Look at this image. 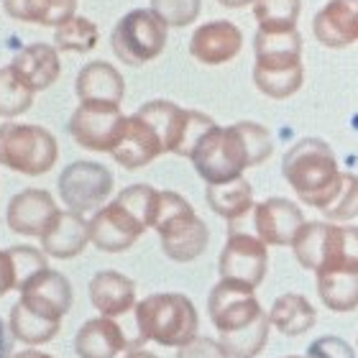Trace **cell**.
Masks as SVG:
<instances>
[{"mask_svg":"<svg viewBox=\"0 0 358 358\" xmlns=\"http://www.w3.org/2000/svg\"><path fill=\"white\" fill-rule=\"evenodd\" d=\"M274 151L271 134L259 123H233V126H215L202 136L189 162L194 164L208 185H223L231 179L243 177L248 166L264 164Z\"/></svg>","mask_w":358,"mask_h":358,"instance_id":"obj_1","label":"cell"},{"mask_svg":"<svg viewBox=\"0 0 358 358\" xmlns=\"http://www.w3.org/2000/svg\"><path fill=\"white\" fill-rule=\"evenodd\" d=\"M208 315L231 358H256L266 348L271 322L256 299L254 287L220 279L210 289Z\"/></svg>","mask_w":358,"mask_h":358,"instance_id":"obj_2","label":"cell"},{"mask_svg":"<svg viewBox=\"0 0 358 358\" xmlns=\"http://www.w3.org/2000/svg\"><path fill=\"white\" fill-rule=\"evenodd\" d=\"M159 192L151 185H131L90 220V243L105 254L128 251L154 225Z\"/></svg>","mask_w":358,"mask_h":358,"instance_id":"obj_3","label":"cell"},{"mask_svg":"<svg viewBox=\"0 0 358 358\" xmlns=\"http://www.w3.org/2000/svg\"><path fill=\"white\" fill-rule=\"evenodd\" d=\"M282 174L297 200L317 210L328 208L343 185L336 151L322 138H302L294 143L282 159Z\"/></svg>","mask_w":358,"mask_h":358,"instance_id":"obj_4","label":"cell"},{"mask_svg":"<svg viewBox=\"0 0 358 358\" xmlns=\"http://www.w3.org/2000/svg\"><path fill=\"white\" fill-rule=\"evenodd\" d=\"M254 83L266 97L284 100L302 87V36L299 31L266 34L256 31L254 38Z\"/></svg>","mask_w":358,"mask_h":358,"instance_id":"obj_5","label":"cell"},{"mask_svg":"<svg viewBox=\"0 0 358 358\" xmlns=\"http://www.w3.org/2000/svg\"><path fill=\"white\" fill-rule=\"evenodd\" d=\"M136 328L141 341H151L164 348H182L197 338L200 317L192 299L179 292H159L136 302Z\"/></svg>","mask_w":358,"mask_h":358,"instance_id":"obj_6","label":"cell"},{"mask_svg":"<svg viewBox=\"0 0 358 358\" xmlns=\"http://www.w3.org/2000/svg\"><path fill=\"white\" fill-rule=\"evenodd\" d=\"M151 228L159 233L162 251L177 264L194 262L208 248L210 231L205 220L197 217L192 205L179 192H172V189L159 192L157 215H154Z\"/></svg>","mask_w":358,"mask_h":358,"instance_id":"obj_7","label":"cell"},{"mask_svg":"<svg viewBox=\"0 0 358 358\" xmlns=\"http://www.w3.org/2000/svg\"><path fill=\"white\" fill-rule=\"evenodd\" d=\"M59 146L46 128L31 123L0 126V164L26 177H41L57 164Z\"/></svg>","mask_w":358,"mask_h":358,"instance_id":"obj_8","label":"cell"},{"mask_svg":"<svg viewBox=\"0 0 358 358\" xmlns=\"http://www.w3.org/2000/svg\"><path fill=\"white\" fill-rule=\"evenodd\" d=\"M138 113L157 128V134L162 136V143H164V151L187 159L192 157V151L197 149L202 136L217 126L205 113L187 110V108H179L169 100H151V103L141 105Z\"/></svg>","mask_w":358,"mask_h":358,"instance_id":"obj_9","label":"cell"},{"mask_svg":"<svg viewBox=\"0 0 358 358\" xmlns=\"http://www.w3.org/2000/svg\"><path fill=\"white\" fill-rule=\"evenodd\" d=\"M166 31H169V26L154 10L136 8L115 23V29L110 34L113 54L123 64L141 67L164 52Z\"/></svg>","mask_w":358,"mask_h":358,"instance_id":"obj_10","label":"cell"},{"mask_svg":"<svg viewBox=\"0 0 358 358\" xmlns=\"http://www.w3.org/2000/svg\"><path fill=\"white\" fill-rule=\"evenodd\" d=\"M113 192V174L97 162H72L59 174V194L69 210L80 215L100 210Z\"/></svg>","mask_w":358,"mask_h":358,"instance_id":"obj_11","label":"cell"},{"mask_svg":"<svg viewBox=\"0 0 358 358\" xmlns=\"http://www.w3.org/2000/svg\"><path fill=\"white\" fill-rule=\"evenodd\" d=\"M123 118L126 115L120 113V105L80 103L69 118L67 131L83 149L110 154L120 126H123Z\"/></svg>","mask_w":358,"mask_h":358,"instance_id":"obj_12","label":"cell"},{"mask_svg":"<svg viewBox=\"0 0 358 358\" xmlns=\"http://www.w3.org/2000/svg\"><path fill=\"white\" fill-rule=\"evenodd\" d=\"M268 266V251L259 236H248V233H231L225 241V248L217 262V274L220 279H231V282L248 284V287H259L266 276Z\"/></svg>","mask_w":358,"mask_h":358,"instance_id":"obj_13","label":"cell"},{"mask_svg":"<svg viewBox=\"0 0 358 358\" xmlns=\"http://www.w3.org/2000/svg\"><path fill=\"white\" fill-rule=\"evenodd\" d=\"M162 154H164V143H162V136L157 134V128L151 126L141 113L126 115L110 157L126 169H141Z\"/></svg>","mask_w":358,"mask_h":358,"instance_id":"obj_14","label":"cell"},{"mask_svg":"<svg viewBox=\"0 0 358 358\" xmlns=\"http://www.w3.org/2000/svg\"><path fill=\"white\" fill-rule=\"evenodd\" d=\"M57 215H59V208L46 189H23L8 202L6 223L18 236L41 238L49 231V225L57 220Z\"/></svg>","mask_w":358,"mask_h":358,"instance_id":"obj_15","label":"cell"},{"mask_svg":"<svg viewBox=\"0 0 358 358\" xmlns=\"http://www.w3.org/2000/svg\"><path fill=\"white\" fill-rule=\"evenodd\" d=\"M305 225V215L297 202L287 197H268L254 205V228L256 236L266 246H292L297 231Z\"/></svg>","mask_w":358,"mask_h":358,"instance_id":"obj_16","label":"cell"},{"mask_svg":"<svg viewBox=\"0 0 358 358\" xmlns=\"http://www.w3.org/2000/svg\"><path fill=\"white\" fill-rule=\"evenodd\" d=\"M72 284L64 274L54 271V268H44L41 274H36L26 287L21 289V305L31 307L34 313H41L52 320H59L72 310Z\"/></svg>","mask_w":358,"mask_h":358,"instance_id":"obj_17","label":"cell"},{"mask_svg":"<svg viewBox=\"0 0 358 358\" xmlns=\"http://www.w3.org/2000/svg\"><path fill=\"white\" fill-rule=\"evenodd\" d=\"M243 49V31L231 21L202 23L189 38V54L202 64H225Z\"/></svg>","mask_w":358,"mask_h":358,"instance_id":"obj_18","label":"cell"},{"mask_svg":"<svg viewBox=\"0 0 358 358\" xmlns=\"http://www.w3.org/2000/svg\"><path fill=\"white\" fill-rule=\"evenodd\" d=\"M138 348L136 341H128L115 317H92L77 330L75 351L80 358H118L123 351Z\"/></svg>","mask_w":358,"mask_h":358,"instance_id":"obj_19","label":"cell"},{"mask_svg":"<svg viewBox=\"0 0 358 358\" xmlns=\"http://www.w3.org/2000/svg\"><path fill=\"white\" fill-rule=\"evenodd\" d=\"M313 34L328 49H345L358 41V0H330L313 18Z\"/></svg>","mask_w":358,"mask_h":358,"instance_id":"obj_20","label":"cell"},{"mask_svg":"<svg viewBox=\"0 0 358 358\" xmlns=\"http://www.w3.org/2000/svg\"><path fill=\"white\" fill-rule=\"evenodd\" d=\"M90 243V220L75 210H59V215L41 236V248L52 259H75Z\"/></svg>","mask_w":358,"mask_h":358,"instance_id":"obj_21","label":"cell"},{"mask_svg":"<svg viewBox=\"0 0 358 358\" xmlns=\"http://www.w3.org/2000/svg\"><path fill=\"white\" fill-rule=\"evenodd\" d=\"M10 69H13L15 75H18V80L31 92H41V90L52 87L59 80L62 62L54 46L31 44L15 54L13 62H10Z\"/></svg>","mask_w":358,"mask_h":358,"instance_id":"obj_22","label":"cell"},{"mask_svg":"<svg viewBox=\"0 0 358 358\" xmlns=\"http://www.w3.org/2000/svg\"><path fill=\"white\" fill-rule=\"evenodd\" d=\"M75 92L80 97V103L120 105L123 95H126V83H123V75L113 64L90 62L77 75Z\"/></svg>","mask_w":358,"mask_h":358,"instance_id":"obj_23","label":"cell"},{"mask_svg":"<svg viewBox=\"0 0 358 358\" xmlns=\"http://www.w3.org/2000/svg\"><path fill=\"white\" fill-rule=\"evenodd\" d=\"M90 302L105 317H120L136 307V284L120 271H97L90 282Z\"/></svg>","mask_w":358,"mask_h":358,"instance_id":"obj_24","label":"cell"},{"mask_svg":"<svg viewBox=\"0 0 358 358\" xmlns=\"http://www.w3.org/2000/svg\"><path fill=\"white\" fill-rule=\"evenodd\" d=\"M268 322L282 336H305L307 330H313L315 322H317V310H315L313 302L305 294L287 292V294H282V297H276L271 302Z\"/></svg>","mask_w":358,"mask_h":358,"instance_id":"obj_25","label":"cell"},{"mask_svg":"<svg viewBox=\"0 0 358 358\" xmlns=\"http://www.w3.org/2000/svg\"><path fill=\"white\" fill-rule=\"evenodd\" d=\"M205 200L215 215L225 217L228 223H238L248 213H254V187L243 177L223 185H208Z\"/></svg>","mask_w":358,"mask_h":358,"instance_id":"obj_26","label":"cell"},{"mask_svg":"<svg viewBox=\"0 0 358 358\" xmlns=\"http://www.w3.org/2000/svg\"><path fill=\"white\" fill-rule=\"evenodd\" d=\"M317 271H358V228L330 223Z\"/></svg>","mask_w":358,"mask_h":358,"instance_id":"obj_27","label":"cell"},{"mask_svg":"<svg viewBox=\"0 0 358 358\" xmlns=\"http://www.w3.org/2000/svg\"><path fill=\"white\" fill-rule=\"evenodd\" d=\"M6 15L36 26H62L77 10V0H3Z\"/></svg>","mask_w":358,"mask_h":358,"instance_id":"obj_28","label":"cell"},{"mask_svg":"<svg viewBox=\"0 0 358 358\" xmlns=\"http://www.w3.org/2000/svg\"><path fill=\"white\" fill-rule=\"evenodd\" d=\"M317 297L333 313L358 310V271H315Z\"/></svg>","mask_w":358,"mask_h":358,"instance_id":"obj_29","label":"cell"},{"mask_svg":"<svg viewBox=\"0 0 358 358\" xmlns=\"http://www.w3.org/2000/svg\"><path fill=\"white\" fill-rule=\"evenodd\" d=\"M8 325H10V336L18 343L41 345V343H49L52 338H57L62 322L52 320V317H46L41 313H34L31 307L15 302L10 307V320H8Z\"/></svg>","mask_w":358,"mask_h":358,"instance_id":"obj_30","label":"cell"},{"mask_svg":"<svg viewBox=\"0 0 358 358\" xmlns=\"http://www.w3.org/2000/svg\"><path fill=\"white\" fill-rule=\"evenodd\" d=\"M302 0H254V18L259 31L266 34H284L297 31Z\"/></svg>","mask_w":358,"mask_h":358,"instance_id":"obj_31","label":"cell"},{"mask_svg":"<svg viewBox=\"0 0 358 358\" xmlns=\"http://www.w3.org/2000/svg\"><path fill=\"white\" fill-rule=\"evenodd\" d=\"M97 26L85 15H72L69 21H64L62 26H57L54 34V44L62 52H77L87 54L97 46Z\"/></svg>","mask_w":358,"mask_h":358,"instance_id":"obj_32","label":"cell"},{"mask_svg":"<svg viewBox=\"0 0 358 358\" xmlns=\"http://www.w3.org/2000/svg\"><path fill=\"white\" fill-rule=\"evenodd\" d=\"M325 233H328V220H317V223H305L297 231L292 241V251L294 259L307 271H317L322 259V243H325Z\"/></svg>","mask_w":358,"mask_h":358,"instance_id":"obj_33","label":"cell"},{"mask_svg":"<svg viewBox=\"0 0 358 358\" xmlns=\"http://www.w3.org/2000/svg\"><path fill=\"white\" fill-rule=\"evenodd\" d=\"M34 105V92L18 80L10 64L0 67V118H15Z\"/></svg>","mask_w":358,"mask_h":358,"instance_id":"obj_34","label":"cell"},{"mask_svg":"<svg viewBox=\"0 0 358 358\" xmlns=\"http://www.w3.org/2000/svg\"><path fill=\"white\" fill-rule=\"evenodd\" d=\"M202 0H151V10L172 29H185L200 15Z\"/></svg>","mask_w":358,"mask_h":358,"instance_id":"obj_35","label":"cell"},{"mask_svg":"<svg viewBox=\"0 0 358 358\" xmlns=\"http://www.w3.org/2000/svg\"><path fill=\"white\" fill-rule=\"evenodd\" d=\"M325 220L330 223H343V220H353L358 215V177L356 174H343V185L341 192L328 208L322 210Z\"/></svg>","mask_w":358,"mask_h":358,"instance_id":"obj_36","label":"cell"},{"mask_svg":"<svg viewBox=\"0 0 358 358\" xmlns=\"http://www.w3.org/2000/svg\"><path fill=\"white\" fill-rule=\"evenodd\" d=\"M8 254H10V259H13L15 289L18 292H21L34 276L41 274L44 268H49L44 251H36V248H31V246H13V248H8Z\"/></svg>","mask_w":358,"mask_h":358,"instance_id":"obj_37","label":"cell"},{"mask_svg":"<svg viewBox=\"0 0 358 358\" xmlns=\"http://www.w3.org/2000/svg\"><path fill=\"white\" fill-rule=\"evenodd\" d=\"M307 358H356V351H353L351 343H345L343 338L322 336L310 343Z\"/></svg>","mask_w":358,"mask_h":358,"instance_id":"obj_38","label":"cell"},{"mask_svg":"<svg viewBox=\"0 0 358 358\" xmlns=\"http://www.w3.org/2000/svg\"><path fill=\"white\" fill-rule=\"evenodd\" d=\"M177 358H231L225 345L213 338H194L192 343L182 345L177 351Z\"/></svg>","mask_w":358,"mask_h":358,"instance_id":"obj_39","label":"cell"},{"mask_svg":"<svg viewBox=\"0 0 358 358\" xmlns=\"http://www.w3.org/2000/svg\"><path fill=\"white\" fill-rule=\"evenodd\" d=\"M10 289H15V268L13 259L8 251H0V297L8 294Z\"/></svg>","mask_w":358,"mask_h":358,"instance_id":"obj_40","label":"cell"},{"mask_svg":"<svg viewBox=\"0 0 358 358\" xmlns=\"http://www.w3.org/2000/svg\"><path fill=\"white\" fill-rule=\"evenodd\" d=\"M10 348H13V343H10V336H8L6 330V322L0 320V358L10 356Z\"/></svg>","mask_w":358,"mask_h":358,"instance_id":"obj_41","label":"cell"},{"mask_svg":"<svg viewBox=\"0 0 358 358\" xmlns=\"http://www.w3.org/2000/svg\"><path fill=\"white\" fill-rule=\"evenodd\" d=\"M13 358H54V356H49V353H41V351H34V348H29V351L15 353Z\"/></svg>","mask_w":358,"mask_h":358,"instance_id":"obj_42","label":"cell"},{"mask_svg":"<svg viewBox=\"0 0 358 358\" xmlns=\"http://www.w3.org/2000/svg\"><path fill=\"white\" fill-rule=\"evenodd\" d=\"M220 6L225 8H243V6H254V0H217Z\"/></svg>","mask_w":358,"mask_h":358,"instance_id":"obj_43","label":"cell"},{"mask_svg":"<svg viewBox=\"0 0 358 358\" xmlns=\"http://www.w3.org/2000/svg\"><path fill=\"white\" fill-rule=\"evenodd\" d=\"M123 358H159V356H154L151 351H143V348H134V351H128Z\"/></svg>","mask_w":358,"mask_h":358,"instance_id":"obj_44","label":"cell"},{"mask_svg":"<svg viewBox=\"0 0 358 358\" xmlns=\"http://www.w3.org/2000/svg\"><path fill=\"white\" fill-rule=\"evenodd\" d=\"M287 358H302V356H287Z\"/></svg>","mask_w":358,"mask_h":358,"instance_id":"obj_45","label":"cell"}]
</instances>
